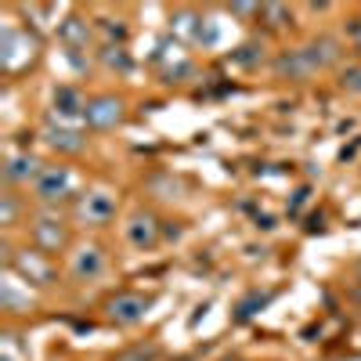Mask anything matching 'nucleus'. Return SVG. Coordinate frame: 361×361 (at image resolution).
I'll use <instances>...</instances> for the list:
<instances>
[{"label": "nucleus", "instance_id": "nucleus-1", "mask_svg": "<svg viewBox=\"0 0 361 361\" xmlns=\"http://www.w3.org/2000/svg\"><path fill=\"white\" fill-rule=\"evenodd\" d=\"M8 275L18 279L25 289H51L58 282V264L51 253L37 250V246H18L4 257Z\"/></svg>", "mask_w": 361, "mask_h": 361}, {"label": "nucleus", "instance_id": "nucleus-2", "mask_svg": "<svg viewBox=\"0 0 361 361\" xmlns=\"http://www.w3.org/2000/svg\"><path fill=\"white\" fill-rule=\"evenodd\" d=\"M29 192H33L37 206H47V209H62L66 202H76L83 195L73 166H66V163H47L44 173L33 180V188H29Z\"/></svg>", "mask_w": 361, "mask_h": 361}, {"label": "nucleus", "instance_id": "nucleus-3", "mask_svg": "<svg viewBox=\"0 0 361 361\" xmlns=\"http://www.w3.org/2000/svg\"><path fill=\"white\" fill-rule=\"evenodd\" d=\"M25 231H29V246H37L44 253H66L69 243H73V228L69 221L62 217V209H47L40 206L37 214L25 217Z\"/></svg>", "mask_w": 361, "mask_h": 361}, {"label": "nucleus", "instance_id": "nucleus-4", "mask_svg": "<svg viewBox=\"0 0 361 361\" xmlns=\"http://www.w3.org/2000/svg\"><path fill=\"white\" fill-rule=\"evenodd\" d=\"M37 58H40V40L29 33V29L4 22V29H0V66H4V73L18 76L22 69L33 66Z\"/></svg>", "mask_w": 361, "mask_h": 361}, {"label": "nucleus", "instance_id": "nucleus-5", "mask_svg": "<svg viewBox=\"0 0 361 361\" xmlns=\"http://www.w3.org/2000/svg\"><path fill=\"white\" fill-rule=\"evenodd\" d=\"M116 209H119V195L109 188H87L76 202H73V217L83 228H105L116 221Z\"/></svg>", "mask_w": 361, "mask_h": 361}, {"label": "nucleus", "instance_id": "nucleus-6", "mask_svg": "<svg viewBox=\"0 0 361 361\" xmlns=\"http://www.w3.org/2000/svg\"><path fill=\"white\" fill-rule=\"evenodd\" d=\"M127 123V102L112 94V90H102V94H90L87 98V119L83 127L94 130V134H109L116 127Z\"/></svg>", "mask_w": 361, "mask_h": 361}, {"label": "nucleus", "instance_id": "nucleus-7", "mask_svg": "<svg viewBox=\"0 0 361 361\" xmlns=\"http://www.w3.org/2000/svg\"><path fill=\"white\" fill-rule=\"evenodd\" d=\"M148 307H152V296H145L137 289H119L105 300V318L116 329H134V325L145 322Z\"/></svg>", "mask_w": 361, "mask_h": 361}, {"label": "nucleus", "instance_id": "nucleus-8", "mask_svg": "<svg viewBox=\"0 0 361 361\" xmlns=\"http://www.w3.org/2000/svg\"><path fill=\"white\" fill-rule=\"evenodd\" d=\"M163 224L166 221H159L148 206H137V209H130V217L123 221V238L137 253H148V250H156L163 243Z\"/></svg>", "mask_w": 361, "mask_h": 361}, {"label": "nucleus", "instance_id": "nucleus-9", "mask_svg": "<svg viewBox=\"0 0 361 361\" xmlns=\"http://www.w3.org/2000/svg\"><path fill=\"white\" fill-rule=\"evenodd\" d=\"M51 116L54 123H66V127H80L83 130V119H87V94L73 83L54 87L51 94Z\"/></svg>", "mask_w": 361, "mask_h": 361}, {"label": "nucleus", "instance_id": "nucleus-10", "mask_svg": "<svg viewBox=\"0 0 361 361\" xmlns=\"http://www.w3.org/2000/svg\"><path fill=\"white\" fill-rule=\"evenodd\" d=\"M105 267H109V257L98 243H83L69 253V279L87 286V282H98L105 275Z\"/></svg>", "mask_w": 361, "mask_h": 361}, {"label": "nucleus", "instance_id": "nucleus-11", "mask_svg": "<svg viewBox=\"0 0 361 361\" xmlns=\"http://www.w3.org/2000/svg\"><path fill=\"white\" fill-rule=\"evenodd\" d=\"M271 69H275L279 80H289V83H304L318 73V62H314V54L304 47H286L275 54V62H271Z\"/></svg>", "mask_w": 361, "mask_h": 361}, {"label": "nucleus", "instance_id": "nucleus-12", "mask_svg": "<svg viewBox=\"0 0 361 361\" xmlns=\"http://www.w3.org/2000/svg\"><path fill=\"white\" fill-rule=\"evenodd\" d=\"M44 159L40 156H33L25 148V152H8V159H4V185L8 188H33V180L44 173Z\"/></svg>", "mask_w": 361, "mask_h": 361}, {"label": "nucleus", "instance_id": "nucleus-13", "mask_svg": "<svg viewBox=\"0 0 361 361\" xmlns=\"http://www.w3.org/2000/svg\"><path fill=\"white\" fill-rule=\"evenodd\" d=\"M40 141L58 156H80L87 148V134L80 127H66V123H54V119L40 130Z\"/></svg>", "mask_w": 361, "mask_h": 361}, {"label": "nucleus", "instance_id": "nucleus-14", "mask_svg": "<svg viewBox=\"0 0 361 361\" xmlns=\"http://www.w3.org/2000/svg\"><path fill=\"white\" fill-rule=\"evenodd\" d=\"M90 22L80 15V11H69L62 22H58V40L66 44V51H83L87 44H90Z\"/></svg>", "mask_w": 361, "mask_h": 361}, {"label": "nucleus", "instance_id": "nucleus-15", "mask_svg": "<svg viewBox=\"0 0 361 361\" xmlns=\"http://www.w3.org/2000/svg\"><path fill=\"white\" fill-rule=\"evenodd\" d=\"M0 307H4L8 314H22V311H33V296H29V289L8 275V282L0 286Z\"/></svg>", "mask_w": 361, "mask_h": 361}, {"label": "nucleus", "instance_id": "nucleus-16", "mask_svg": "<svg viewBox=\"0 0 361 361\" xmlns=\"http://www.w3.org/2000/svg\"><path fill=\"white\" fill-rule=\"evenodd\" d=\"M307 51L314 54L318 69H329V66H343V44H340L336 37H329V33L314 37V40L307 44Z\"/></svg>", "mask_w": 361, "mask_h": 361}, {"label": "nucleus", "instance_id": "nucleus-17", "mask_svg": "<svg viewBox=\"0 0 361 361\" xmlns=\"http://www.w3.org/2000/svg\"><path fill=\"white\" fill-rule=\"evenodd\" d=\"M199 22H202V11H195V8H177V11L170 15V25H173V33H177L180 40H188V44H195Z\"/></svg>", "mask_w": 361, "mask_h": 361}, {"label": "nucleus", "instance_id": "nucleus-18", "mask_svg": "<svg viewBox=\"0 0 361 361\" xmlns=\"http://www.w3.org/2000/svg\"><path fill=\"white\" fill-rule=\"evenodd\" d=\"M18 217H22V195L15 188H8L4 195H0V224L18 228Z\"/></svg>", "mask_w": 361, "mask_h": 361}, {"label": "nucleus", "instance_id": "nucleus-19", "mask_svg": "<svg viewBox=\"0 0 361 361\" xmlns=\"http://www.w3.org/2000/svg\"><path fill=\"white\" fill-rule=\"evenodd\" d=\"M98 58H102V62H105L109 69H116V73H130V69H134L127 47H119V44H105V47L98 51Z\"/></svg>", "mask_w": 361, "mask_h": 361}, {"label": "nucleus", "instance_id": "nucleus-20", "mask_svg": "<svg viewBox=\"0 0 361 361\" xmlns=\"http://www.w3.org/2000/svg\"><path fill=\"white\" fill-rule=\"evenodd\" d=\"M336 83H340L343 94L361 98V62H343L340 73H336Z\"/></svg>", "mask_w": 361, "mask_h": 361}, {"label": "nucleus", "instance_id": "nucleus-21", "mask_svg": "<svg viewBox=\"0 0 361 361\" xmlns=\"http://www.w3.org/2000/svg\"><path fill=\"white\" fill-rule=\"evenodd\" d=\"M217 44H221V22H217L214 15H202L199 33H195V47L209 51V47H217Z\"/></svg>", "mask_w": 361, "mask_h": 361}, {"label": "nucleus", "instance_id": "nucleus-22", "mask_svg": "<svg viewBox=\"0 0 361 361\" xmlns=\"http://www.w3.org/2000/svg\"><path fill=\"white\" fill-rule=\"evenodd\" d=\"M260 18L267 22V29H289L293 25V8H286V4H260Z\"/></svg>", "mask_w": 361, "mask_h": 361}, {"label": "nucleus", "instance_id": "nucleus-23", "mask_svg": "<svg viewBox=\"0 0 361 361\" xmlns=\"http://www.w3.org/2000/svg\"><path fill=\"white\" fill-rule=\"evenodd\" d=\"M98 33L105 37V44H119V47H123L130 29H127L123 18H98Z\"/></svg>", "mask_w": 361, "mask_h": 361}, {"label": "nucleus", "instance_id": "nucleus-24", "mask_svg": "<svg viewBox=\"0 0 361 361\" xmlns=\"http://www.w3.org/2000/svg\"><path fill=\"white\" fill-rule=\"evenodd\" d=\"M156 357H159V347L156 343H134L123 354H116L112 361H156Z\"/></svg>", "mask_w": 361, "mask_h": 361}, {"label": "nucleus", "instance_id": "nucleus-25", "mask_svg": "<svg viewBox=\"0 0 361 361\" xmlns=\"http://www.w3.org/2000/svg\"><path fill=\"white\" fill-rule=\"evenodd\" d=\"M231 18H257L260 22V4H228Z\"/></svg>", "mask_w": 361, "mask_h": 361}, {"label": "nucleus", "instance_id": "nucleus-26", "mask_svg": "<svg viewBox=\"0 0 361 361\" xmlns=\"http://www.w3.org/2000/svg\"><path fill=\"white\" fill-rule=\"evenodd\" d=\"M347 33H350V40H354V47L361 51V15H354V18H350V25H347Z\"/></svg>", "mask_w": 361, "mask_h": 361}]
</instances>
